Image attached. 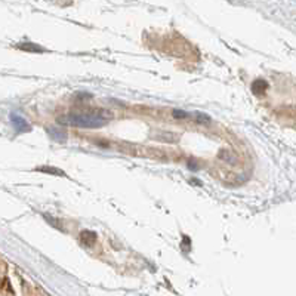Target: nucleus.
<instances>
[{"mask_svg": "<svg viewBox=\"0 0 296 296\" xmlns=\"http://www.w3.org/2000/svg\"><path fill=\"white\" fill-rule=\"evenodd\" d=\"M113 117V114L108 110L102 108H85L79 111H71L65 116H61L58 119V123L74 126V127H89L95 129L108 123V120Z\"/></svg>", "mask_w": 296, "mask_h": 296, "instance_id": "1", "label": "nucleus"}, {"mask_svg": "<svg viewBox=\"0 0 296 296\" xmlns=\"http://www.w3.org/2000/svg\"><path fill=\"white\" fill-rule=\"evenodd\" d=\"M11 122L14 124V127L17 129L18 133H24V132H30V124L27 123L24 117L21 116H17V114H11Z\"/></svg>", "mask_w": 296, "mask_h": 296, "instance_id": "2", "label": "nucleus"}, {"mask_svg": "<svg viewBox=\"0 0 296 296\" xmlns=\"http://www.w3.org/2000/svg\"><path fill=\"white\" fill-rule=\"evenodd\" d=\"M95 242H97V233H94L91 230H85V231L80 233V243H82V246L89 249V247H92L95 245Z\"/></svg>", "mask_w": 296, "mask_h": 296, "instance_id": "3", "label": "nucleus"}, {"mask_svg": "<svg viewBox=\"0 0 296 296\" xmlns=\"http://www.w3.org/2000/svg\"><path fill=\"white\" fill-rule=\"evenodd\" d=\"M267 89H268V83L264 79H258L252 83V92L256 97H262L267 92Z\"/></svg>", "mask_w": 296, "mask_h": 296, "instance_id": "4", "label": "nucleus"}, {"mask_svg": "<svg viewBox=\"0 0 296 296\" xmlns=\"http://www.w3.org/2000/svg\"><path fill=\"white\" fill-rule=\"evenodd\" d=\"M48 133H49L52 139H55V141H58L61 144H64L67 141V136H68L64 129H56V127H49L48 129Z\"/></svg>", "mask_w": 296, "mask_h": 296, "instance_id": "5", "label": "nucleus"}, {"mask_svg": "<svg viewBox=\"0 0 296 296\" xmlns=\"http://www.w3.org/2000/svg\"><path fill=\"white\" fill-rule=\"evenodd\" d=\"M154 138L159 139V141H165V142H175V141H178V135H175L172 132H168V130L157 132V135H154Z\"/></svg>", "mask_w": 296, "mask_h": 296, "instance_id": "6", "label": "nucleus"}, {"mask_svg": "<svg viewBox=\"0 0 296 296\" xmlns=\"http://www.w3.org/2000/svg\"><path fill=\"white\" fill-rule=\"evenodd\" d=\"M39 172H45L50 173V175H56V176H65V173L62 171H59L58 168H52V166H42V168H37Z\"/></svg>", "mask_w": 296, "mask_h": 296, "instance_id": "7", "label": "nucleus"}, {"mask_svg": "<svg viewBox=\"0 0 296 296\" xmlns=\"http://www.w3.org/2000/svg\"><path fill=\"white\" fill-rule=\"evenodd\" d=\"M18 48L21 50H28V52H39V53L45 52L43 48H40L37 45H33V43H21V45H18Z\"/></svg>", "mask_w": 296, "mask_h": 296, "instance_id": "8", "label": "nucleus"}, {"mask_svg": "<svg viewBox=\"0 0 296 296\" xmlns=\"http://www.w3.org/2000/svg\"><path fill=\"white\" fill-rule=\"evenodd\" d=\"M210 117L207 116V114H203V113H197L196 114V122L197 123H201V124H209L210 123Z\"/></svg>", "mask_w": 296, "mask_h": 296, "instance_id": "9", "label": "nucleus"}, {"mask_svg": "<svg viewBox=\"0 0 296 296\" xmlns=\"http://www.w3.org/2000/svg\"><path fill=\"white\" fill-rule=\"evenodd\" d=\"M45 219L49 222L53 228H59V230H62V227H61V222L56 221V219H55V218H52L50 215H45Z\"/></svg>", "mask_w": 296, "mask_h": 296, "instance_id": "10", "label": "nucleus"}, {"mask_svg": "<svg viewBox=\"0 0 296 296\" xmlns=\"http://www.w3.org/2000/svg\"><path fill=\"white\" fill-rule=\"evenodd\" d=\"M173 117L175 119H187V117H190V114L182 110H173Z\"/></svg>", "mask_w": 296, "mask_h": 296, "instance_id": "11", "label": "nucleus"}]
</instances>
